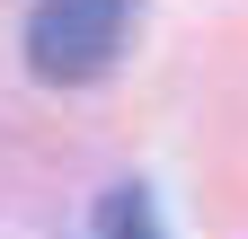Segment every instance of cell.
I'll return each instance as SVG.
<instances>
[{
	"instance_id": "6da1fadb",
	"label": "cell",
	"mask_w": 248,
	"mask_h": 239,
	"mask_svg": "<svg viewBox=\"0 0 248 239\" xmlns=\"http://www.w3.org/2000/svg\"><path fill=\"white\" fill-rule=\"evenodd\" d=\"M124 36H133V0H36V18H27V71L53 80V89L107 80Z\"/></svg>"
},
{
	"instance_id": "7a4b0ae2",
	"label": "cell",
	"mask_w": 248,
	"mask_h": 239,
	"mask_svg": "<svg viewBox=\"0 0 248 239\" xmlns=\"http://www.w3.org/2000/svg\"><path fill=\"white\" fill-rule=\"evenodd\" d=\"M98 239H160L151 195H142V186H107V204H98Z\"/></svg>"
}]
</instances>
